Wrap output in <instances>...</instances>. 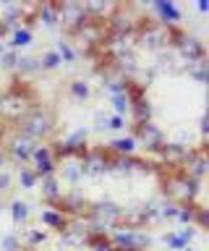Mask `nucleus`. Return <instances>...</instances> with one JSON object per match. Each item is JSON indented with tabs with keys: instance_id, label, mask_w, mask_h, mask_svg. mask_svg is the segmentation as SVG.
<instances>
[{
	"instance_id": "f257e3e1",
	"label": "nucleus",
	"mask_w": 209,
	"mask_h": 251,
	"mask_svg": "<svg viewBox=\"0 0 209 251\" xmlns=\"http://www.w3.org/2000/svg\"><path fill=\"white\" fill-rule=\"evenodd\" d=\"M66 34L105 84L126 97L146 154L207 160V47L186 26L141 5H89Z\"/></svg>"
},
{
	"instance_id": "f03ea898",
	"label": "nucleus",
	"mask_w": 209,
	"mask_h": 251,
	"mask_svg": "<svg viewBox=\"0 0 209 251\" xmlns=\"http://www.w3.org/2000/svg\"><path fill=\"white\" fill-rule=\"evenodd\" d=\"M204 162L63 141L34 165V176L40 201L63 223L123 235L162 227L191 209L204 215Z\"/></svg>"
},
{
	"instance_id": "7ed1b4c3",
	"label": "nucleus",
	"mask_w": 209,
	"mask_h": 251,
	"mask_svg": "<svg viewBox=\"0 0 209 251\" xmlns=\"http://www.w3.org/2000/svg\"><path fill=\"white\" fill-rule=\"evenodd\" d=\"M19 251H146V249L123 241V235L89 230V227L58 220L55 225L32 233L21 243Z\"/></svg>"
}]
</instances>
